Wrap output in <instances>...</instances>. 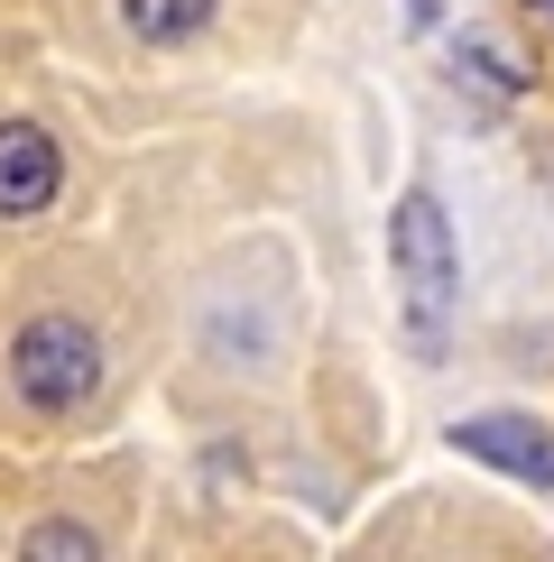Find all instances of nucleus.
<instances>
[{
  "mask_svg": "<svg viewBox=\"0 0 554 562\" xmlns=\"http://www.w3.org/2000/svg\"><path fill=\"white\" fill-rule=\"evenodd\" d=\"M10 387L29 396L37 415H75V406H92V387H102V341H92V323H75V314H37L29 333L10 341Z\"/></svg>",
  "mask_w": 554,
  "mask_h": 562,
  "instance_id": "nucleus-1",
  "label": "nucleus"
},
{
  "mask_svg": "<svg viewBox=\"0 0 554 562\" xmlns=\"http://www.w3.org/2000/svg\"><path fill=\"white\" fill-rule=\"evenodd\" d=\"M388 249H398V286H407V333H416V350H444V323H453V222H444V203H434V194H407Z\"/></svg>",
  "mask_w": 554,
  "mask_h": 562,
  "instance_id": "nucleus-2",
  "label": "nucleus"
},
{
  "mask_svg": "<svg viewBox=\"0 0 554 562\" xmlns=\"http://www.w3.org/2000/svg\"><path fill=\"white\" fill-rule=\"evenodd\" d=\"M453 442L472 461H490V471H508V480H554V434L536 425V415H472V425H453Z\"/></svg>",
  "mask_w": 554,
  "mask_h": 562,
  "instance_id": "nucleus-4",
  "label": "nucleus"
},
{
  "mask_svg": "<svg viewBox=\"0 0 554 562\" xmlns=\"http://www.w3.org/2000/svg\"><path fill=\"white\" fill-rule=\"evenodd\" d=\"M19 562H102V544H92V526H75V517H46V526H29Z\"/></svg>",
  "mask_w": 554,
  "mask_h": 562,
  "instance_id": "nucleus-6",
  "label": "nucleus"
},
{
  "mask_svg": "<svg viewBox=\"0 0 554 562\" xmlns=\"http://www.w3.org/2000/svg\"><path fill=\"white\" fill-rule=\"evenodd\" d=\"M121 19L138 37H157V46H176V37H195L203 19H213V0H121Z\"/></svg>",
  "mask_w": 554,
  "mask_h": 562,
  "instance_id": "nucleus-5",
  "label": "nucleus"
},
{
  "mask_svg": "<svg viewBox=\"0 0 554 562\" xmlns=\"http://www.w3.org/2000/svg\"><path fill=\"white\" fill-rule=\"evenodd\" d=\"M56 184H65L56 138H46L37 121H0V213H10V222L46 213V203H56Z\"/></svg>",
  "mask_w": 554,
  "mask_h": 562,
  "instance_id": "nucleus-3",
  "label": "nucleus"
},
{
  "mask_svg": "<svg viewBox=\"0 0 554 562\" xmlns=\"http://www.w3.org/2000/svg\"><path fill=\"white\" fill-rule=\"evenodd\" d=\"M527 10H536V19H545V29H554V0H527Z\"/></svg>",
  "mask_w": 554,
  "mask_h": 562,
  "instance_id": "nucleus-7",
  "label": "nucleus"
}]
</instances>
